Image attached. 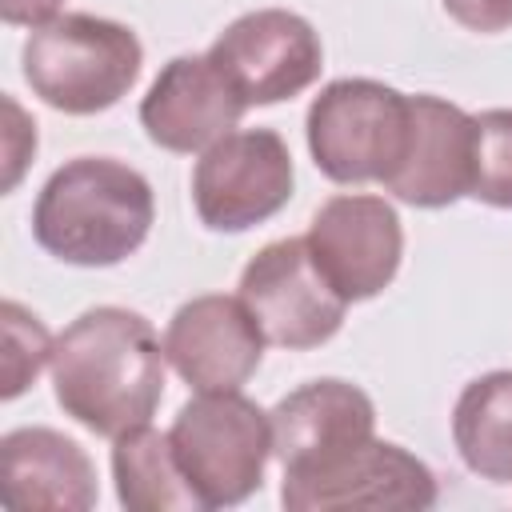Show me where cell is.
<instances>
[{
	"instance_id": "cell-21",
	"label": "cell",
	"mask_w": 512,
	"mask_h": 512,
	"mask_svg": "<svg viewBox=\"0 0 512 512\" xmlns=\"http://www.w3.org/2000/svg\"><path fill=\"white\" fill-rule=\"evenodd\" d=\"M60 4L64 0H0V12H4V24L40 28V24L60 16Z\"/></svg>"
},
{
	"instance_id": "cell-4",
	"label": "cell",
	"mask_w": 512,
	"mask_h": 512,
	"mask_svg": "<svg viewBox=\"0 0 512 512\" xmlns=\"http://www.w3.org/2000/svg\"><path fill=\"white\" fill-rule=\"evenodd\" d=\"M308 152L332 184H388L412 132V96L368 76H344L308 104Z\"/></svg>"
},
{
	"instance_id": "cell-14",
	"label": "cell",
	"mask_w": 512,
	"mask_h": 512,
	"mask_svg": "<svg viewBox=\"0 0 512 512\" xmlns=\"http://www.w3.org/2000/svg\"><path fill=\"white\" fill-rule=\"evenodd\" d=\"M88 452L56 428H12L0 440V504L12 512H88L96 504Z\"/></svg>"
},
{
	"instance_id": "cell-11",
	"label": "cell",
	"mask_w": 512,
	"mask_h": 512,
	"mask_svg": "<svg viewBox=\"0 0 512 512\" xmlns=\"http://www.w3.org/2000/svg\"><path fill=\"white\" fill-rule=\"evenodd\" d=\"M264 332L240 296L208 292L180 304L164 328V356L196 392H236L260 368Z\"/></svg>"
},
{
	"instance_id": "cell-20",
	"label": "cell",
	"mask_w": 512,
	"mask_h": 512,
	"mask_svg": "<svg viewBox=\"0 0 512 512\" xmlns=\"http://www.w3.org/2000/svg\"><path fill=\"white\" fill-rule=\"evenodd\" d=\"M440 4L468 32L492 36V32H508L512 28V0H440Z\"/></svg>"
},
{
	"instance_id": "cell-19",
	"label": "cell",
	"mask_w": 512,
	"mask_h": 512,
	"mask_svg": "<svg viewBox=\"0 0 512 512\" xmlns=\"http://www.w3.org/2000/svg\"><path fill=\"white\" fill-rule=\"evenodd\" d=\"M0 320H4V388L0 392H4V400H16L40 376V368L52 364L56 340L48 336L40 316H32L16 300H4Z\"/></svg>"
},
{
	"instance_id": "cell-17",
	"label": "cell",
	"mask_w": 512,
	"mask_h": 512,
	"mask_svg": "<svg viewBox=\"0 0 512 512\" xmlns=\"http://www.w3.org/2000/svg\"><path fill=\"white\" fill-rule=\"evenodd\" d=\"M452 440L468 472L492 484H512V368L464 384L452 408Z\"/></svg>"
},
{
	"instance_id": "cell-16",
	"label": "cell",
	"mask_w": 512,
	"mask_h": 512,
	"mask_svg": "<svg viewBox=\"0 0 512 512\" xmlns=\"http://www.w3.org/2000/svg\"><path fill=\"white\" fill-rule=\"evenodd\" d=\"M112 480L128 512H204V500L196 496L172 448V436L152 424H140L116 436Z\"/></svg>"
},
{
	"instance_id": "cell-10",
	"label": "cell",
	"mask_w": 512,
	"mask_h": 512,
	"mask_svg": "<svg viewBox=\"0 0 512 512\" xmlns=\"http://www.w3.org/2000/svg\"><path fill=\"white\" fill-rule=\"evenodd\" d=\"M304 240L328 284L348 304L380 296L404 260V228L396 208L368 192H340L324 200Z\"/></svg>"
},
{
	"instance_id": "cell-9",
	"label": "cell",
	"mask_w": 512,
	"mask_h": 512,
	"mask_svg": "<svg viewBox=\"0 0 512 512\" xmlns=\"http://www.w3.org/2000/svg\"><path fill=\"white\" fill-rule=\"evenodd\" d=\"M280 504L288 512H336V508L424 512L436 504V476L408 448L372 436L312 472L284 476Z\"/></svg>"
},
{
	"instance_id": "cell-13",
	"label": "cell",
	"mask_w": 512,
	"mask_h": 512,
	"mask_svg": "<svg viewBox=\"0 0 512 512\" xmlns=\"http://www.w3.org/2000/svg\"><path fill=\"white\" fill-rule=\"evenodd\" d=\"M248 104L204 56H172L140 100V128L164 152H204L228 136Z\"/></svg>"
},
{
	"instance_id": "cell-15",
	"label": "cell",
	"mask_w": 512,
	"mask_h": 512,
	"mask_svg": "<svg viewBox=\"0 0 512 512\" xmlns=\"http://www.w3.org/2000/svg\"><path fill=\"white\" fill-rule=\"evenodd\" d=\"M472 184V116L440 96H412V132L388 192L412 208H448Z\"/></svg>"
},
{
	"instance_id": "cell-3",
	"label": "cell",
	"mask_w": 512,
	"mask_h": 512,
	"mask_svg": "<svg viewBox=\"0 0 512 512\" xmlns=\"http://www.w3.org/2000/svg\"><path fill=\"white\" fill-rule=\"evenodd\" d=\"M28 88L64 116H96L120 104L140 80L144 48L120 20L64 12L28 32L20 48Z\"/></svg>"
},
{
	"instance_id": "cell-12",
	"label": "cell",
	"mask_w": 512,
	"mask_h": 512,
	"mask_svg": "<svg viewBox=\"0 0 512 512\" xmlns=\"http://www.w3.org/2000/svg\"><path fill=\"white\" fill-rule=\"evenodd\" d=\"M268 420H272V456L280 460L284 476L312 472L332 456L376 436L372 396L336 376L292 388L284 400H276Z\"/></svg>"
},
{
	"instance_id": "cell-6",
	"label": "cell",
	"mask_w": 512,
	"mask_h": 512,
	"mask_svg": "<svg viewBox=\"0 0 512 512\" xmlns=\"http://www.w3.org/2000/svg\"><path fill=\"white\" fill-rule=\"evenodd\" d=\"M296 168L280 132L240 128L200 152L192 168V208L212 232H248L292 200Z\"/></svg>"
},
{
	"instance_id": "cell-8",
	"label": "cell",
	"mask_w": 512,
	"mask_h": 512,
	"mask_svg": "<svg viewBox=\"0 0 512 512\" xmlns=\"http://www.w3.org/2000/svg\"><path fill=\"white\" fill-rule=\"evenodd\" d=\"M208 60L224 72L248 108L280 104L316 84L324 68L320 32L288 8H256L236 16L208 48Z\"/></svg>"
},
{
	"instance_id": "cell-7",
	"label": "cell",
	"mask_w": 512,
	"mask_h": 512,
	"mask_svg": "<svg viewBox=\"0 0 512 512\" xmlns=\"http://www.w3.org/2000/svg\"><path fill=\"white\" fill-rule=\"evenodd\" d=\"M236 296L256 316L264 340L292 352L328 344L348 312V300L328 284L304 236H284L264 244L244 264Z\"/></svg>"
},
{
	"instance_id": "cell-5",
	"label": "cell",
	"mask_w": 512,
	"mask_h": 512,
	"mask_svg": "<svg viewBox=\"0 0 512 512\" xmlns=\"http://www.w3.org/2000/svg\"><path fill=\"white\" fill-rule=\"evenodd\" d=\"M168 436L204 508H236L260 492L272 456V420L240 388L196 392L180 404Z\"/></svg>"
},
{
	"instance_id": "cell-18",
	"label": "cell",
	"mask_w": 512,
	"mask_h": 512,
	"mask_svg": "<svg viewBox=\"0 0 512 512\" xmlns=\"http://www.w3.org/2000/svg\"><path fill=\"white\" fill-rule=\"evenodd\" d=\"M468 196L512 212V108L472 116V184Z\"/></svg>"
},
{
	"instance_id": "cell-1",
	"label": "cell",
	"mask_w": 512,
	"mask_h": 512,
	"mask_svg": "<svg viewBox=\"0 0 512 512\" xmlns=\"http://www.w3.org/2000/svg\"><path fill=\"white\" fill-rule=\"evenodd\" d=\"M164 340L120 304L80 312L52 344V392L64 416L96 436H124L152 420L164 396Z\"/></svg>"
},
{
	"instance_id": "cell-2",
	"label": "cell",
	"mask_w": 512,
	"mask_h": 512,
	"mask_svg": "<svg viewBox=\"0 0 512 512\" xmlns=\"http://www.w3.org/2000/svg\"><path fill=\"white\" fill-rule=\"evenodd\" d=\"M152 220V184L112 156H76L60 164L32 204L36 244L52 260L76 268L124 264L148 240Z\"/></svg>"
}]
</instances>
